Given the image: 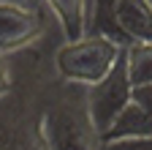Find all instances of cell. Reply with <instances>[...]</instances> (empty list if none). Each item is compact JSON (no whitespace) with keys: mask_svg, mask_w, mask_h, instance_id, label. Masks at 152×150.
Wrapping results in <instances>:
<instances>
[{"mask_svg":"<svg viewBox=\"0 0 152 150\" xmlns=\"http://www.w3.org/2000/svg\"><path fill=\"white\" fill-rule=\"evenodd\" d=\"M122 44L101 33H84L82 38L65 41L54 55L57 74L73 85H92L103 79L122 55Z\"/></svg>","mask_w":152,"mask_h":150,"instance_id":"cell-1","label":"cell"},{"mask_svg":"<svg viewBox=\"0 0 152 150\" xmlns=\"http://www.w3.org/2000/svg\"><path fill=\"white\" fill-rule=\"evenodd\" d=\"M130 77L125 66V49L120 55V60L114 63V68L106 74L103 79L87 85V123L95 142L103 131L117 120V115L130 104Z\"/></svg>","mask_w":152,"mask_h":150,"instance_id":"cell-2","label":"cell"},{"mask_svg":"<svg viewBox=\"0 0 152 150\" xmlns=\"http://www.w3.org/2000/svg\"><path fill=\"white\" fill-rule=\"evenodd\" d=\"M44 30V14L41 6H16V3H0V49L6 55L33 44Z\"/></svg>","mask_w":152,"mask_h":150,"instance_id":"cell-3","label":"cell"},{"mask_svg":"<svg viewBox=\"0 0 152 150\" xmlns=\"http://www.w3.org/2000/svg\"><path fill=\"white\" fill-rule=\"evenodd\" d=\"M141 142H152V115L144 112L136 101H130L103 134L98 137V145H141Z\"/></svg>","mask_w":152,"mask_h":150,"instance_id":"cell-4","label":"cell"},{"mask_svg":"<svg viewBox=\"0 0 152 150\" xmlns=\"http://www.w3.org/2000/svg\"><path fill=\"white\" fill-rule=\"evenodd\" d=\"M114 16L128 44H152V3L149 0H117Z\"/></svg>","mask_w":152,"mask_h":150,"instance_id":"cell-5","label":"cell"},{"mask_svg":"<svg viewBox=\"0 0 152 150\" xmlns=\"http://www.w3.org/2000/svg\"><path fill=\"white\" fill-rule=\"evenodd\" d=\"M49 11L57 16L65 41L82 38L87 33V16H90V0H46Z\"/></svg>","mask_w":152,"mask_h":150,"instance_id":"cell-6","label":"cell"},{"mask_svg":"<svg viewBox=\"0 0 152 150\" xmlns=\"http://www.w3.org/2000/svg\"><path fill=\"white\" fill-rule=\"evenodd\" d=\"M125 66L130 85L152 82V44H128L125 47Z\"/></svg>","mask_w":152,"mask_h":150,"instance_id":"cell-7","label":"cell"},{"mask_svg":"<svg viewBox=\"0 0 152 150\" xmlns=\"http://www.w3.org/2000/svg\"><path fill=\"white\" fill-rule=\"evenodd\" d=\"M130 101H136L144 112L152 115V82H147V85H133L130 87Z\"/></svg>","mask_w":152,"mask_h":150,"instance_id":"cell-8","label":"cell"},{"mask_svg":"<svg viewBox=\"0 0 152 150\" xmlns=\"http://www.w3.org/2000/svg\"><path fill=\"white\" fill-rule=\"evenodd\" d=\"M11 87V74H8V63H6V52L0 49V98L8 93Z\"/></svg>","mask_w":152,"mask_h":150,"instance_id":"cell-9","label":"cell"},{"mask_svg":"<svg viewBox=\"0 0 152 150\" xmlns=\"http://www.w3.org/2000/svg\"><path fill=\"white\" fill-rule=\"evenodd\" d=\"M0 3H16V6H33V8H38L44 0H0Z\"/></svg>","mask_w":152,"mask_h":150,"instance_id":"cell-10","label":"cell"},{"mask_svg":"<svg viewBox=\"0 0 152 150\" xmlns=\"http://www.w3.org/2000/svg\"><path fill=\"white\" fill-rule=\"evenodd\" d=\"M149 3H152V0H149Z\"/></svg>","mask_w":152,"mask_h":150,"instance_id":"cell-11","label":"cell"}]
</instances>
